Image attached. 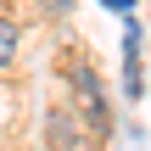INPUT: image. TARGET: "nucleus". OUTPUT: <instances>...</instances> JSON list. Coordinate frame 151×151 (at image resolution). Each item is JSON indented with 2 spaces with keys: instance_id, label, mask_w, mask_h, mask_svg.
Wrapping results in <instances>:
<instances>
[{
  "instance_id": "4",
  "label": "nucleus",
  "mask_w": 151,
  "mask_h": 151,
  "mask_svg": "<svg viewBox=\"0 0 151 151\" xmlns=\"http://www.w3.org/2000/svg\"><path fill=\"white\" fill-rule=\"evenodd\" d=\"M101 6H106V11H118V17H129V11H134V0H101Z\"/></svg>"
},
{
  "instance_id": "1",
  "label": "nucleus",
  "mask_w": 151,
  "mask_h": 151,
  "mask_svg": "<svg viewBox=\"0 0 151 151\" xmlns=\"http://www.w3.org/2000/svg\"><path fill=\"white\" fill-rule=\"evenodd\" d=\"M45 134H50V151H95V140H90V129L73 118V112H45Z\"/></svg>"
},
{
  "instance_id": "2",
  "label": "nucleus",
  "mask_w": 151,
  "mask_h": 151,
  "mask_svg": "<svg viewBox=\"0 0 151 151\" xmlns=\"http://www.w3.org/2000/svg\"><path fill=\"white\" fill-rule=\"evenodd\" d=\"M73 95H78V106L90 112V123L106 129V90H101L95 67H73Z\"/></svg>"
},
{
  "instance_id": "5",
  "label": "nucleus",
  "mask_w": 151,
  "mask_h": 151,
  "mask_svg": "<svg viewBox=\"0 0 151 151\" xmlns=\"http://www.w3.org/2000/svg\"><path fill=\"white\" fill-rule=\"evenodd\" d=\"M67 6H73V0H45V11H67Z\"/></svg>"
},
{
  "instance_id": "3",
  "label": "nucleus",
  "mask_w": 151,
  "mask_h": 151,
  "mask_svg": "<svg viewBox=\"0 0 151 151\" xmlns=\"http://www.w3.org/2000/svg\"><path fill=\"white\" fill-rule=\"evenodd\" d=\"M11 56H17V28H11V22H0V67H6Z\"/></svg>"
}]
</instances>
